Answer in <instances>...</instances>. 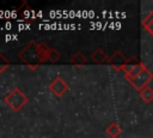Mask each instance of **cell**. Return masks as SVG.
Returning a JSON list of instances; mask_svg holds the SVG:
<instances>
[{
    "label": "cell",
    "instance_id": "1",
    "mask_svg": "<svg viewBox=\"0 0 153 138\" xmlns=\"http://www.w3.org/2000/svg\"><path fill=\"white\" fill-rule=\"evenodd\" d=\"M152 80H153V73H152L148 68H145L137 77H135L134 79L129 80V83L134 86L135 90L140 91V90H142L145 86H147Z\"/></svg>",
    "mask_w": 153,
    "mask_h": 138
},
{
    "label": "cell",
    "instance_id": "4",
    "mask_svg": "<svg viewBox=\"0 0 153 138\" xmlns=\"http://www.w3.org/2000/svg\"><path fill=\"white\" fill-rule=\"evenodd\" d=\"M142 26L153 36V11L149 12L142 20Z\"/></svg>",
    "mask_w": 153,
    "mask_h": 138
},
{
    "label": "cell",
    "instance_id": "6",
    "mask_svg": "<svg viewBox=\"0 0 153 138\" xmlns=\"http://www.w3.org/2000/svg\"><path fill=\"white\" fill-rule=\"evenodd\" d=\"M111 61L112 62H117V64H121V66L123 65H127L128 64V59L120 52H116L112 56H111Z\"/></svg>",
    "mask_w": 153,
    "mask_h": 138
},
{
    "label": "cell",
    "instance_id": "5",
    "mask_svg": "<svg viewBox=\"0 0 153 138\" xmlns=\"http://www.w3.org/2000/svg\"><path fill=\"white\" fill-rule=\"evenodd\" d=\"M106 132H108V134H109L111 138H116V137H118V136L121 134V128H120V126H118L116 122H114V124H111V125L108 127Z\"/></svg>",
    "mask_w": 153,
    "mask_h": 138
},
{
    "label": "cell",
    "instance_id": "7",
    "mask_svg": "<svg viewBox=\"0 0 153 138\" xmlns=\"http://www.w3.org/2000/svg\"><path fill=\"white\" fill-rule=\"evenodd\" d=\"M93 58H94V60H97V61H99V62H103V61L106 59V55L104 54V52H102V50H97L96 54L93 55Z\"/></svg>",
    "mask_w": 153,
    "mask_h": 138
},
{
    "label": "cell",
    "instance_id": "2",
    "mask_svg": "<svg viewBox=\"0 0 153 138\" xmlns=\"http://www.w3.org/2000/svg\"><path fill=\"white\" fill-rule=\"evenodd\" d=\"M145 68H147L146 67V65L143 64V62H136L135 65H134V67L131 68V71L128 73V74H126V78H127V80L129 82V80H131V79H134L135 77H137Z\"/></svg>",
    "mask_w": 153,
    "mask_h": 138
},
{
    "label": "cell",
    "instance_id": "3",
    "mask_svg": "<svg viewBox=\"0 0 153 138\" xmlns=\"http://www.w3.org/2000/svg\"><path fill=\"white\" fill-rule=\"evenodd\" d=\"M140 97L146 102V103H151L153 101V89L151 86H145L142 90L139 91Z\"/></svg>",
    "mask_w": 153,
    "mask_h": 138
}]
</instances>
